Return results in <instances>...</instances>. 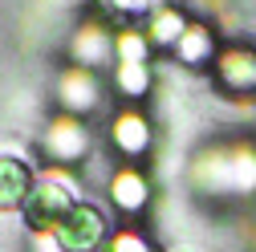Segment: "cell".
<instances>
[{"label": "cell", "mask_w": 256, "mask_h": 252, "mask_svg": "<svg viewBox=\"0 0 256 252\" xmlns=\"http://www.w3.org/2000/svg\"><path fill=\"white\" fill-rule=\"evenodd\" d=\"M191 196L208 204H240L256 196V134H216L191 150L183 167Z\"/></svg>", "instance_id": "obj_1"}, {"label": "cell", "mask_w": 256, "mask_h": 252, "mask_svg": "<svg viewBox=\"0 0 256 252\" xmlns=\"http://www.w3.org/2000/svg\"><path fill=\"white\" fill-rule=\"evenodd\" d=\"M37 150L45 167H57V171H74V167H86L94 154H98V130L94 122L86 118H74V114H61L53 110L37 134Z\"/></svg>", "instance_id": "obj_2"}, {"label": "cell", "mask_w": 256, "mask_h": 252, "mask_svg": "<svg viewBox=\"0 0 256 252\" xmlns=\"http://www.w3.org/2000/svg\"><path fill=\"white\" fill-rule=\"evenodd\" d=\"M53 110L61 114H74L86 122H98L114 110V94H110V78L106 74H94L82 66H61L53 78Z\"/></svg>", "instance_id": "obj_3"}, {"label": "cell", "mask_w": 256, "mask_h": 252, "mask_svg": "<svg viewBox=\"0 0 256 252\" xmlns=\"http://www.w3.org/2000/svg\"><path fill=\"white\" fill-rule=\"evenodd\" d=\"M158 142V126L146 106H114L102 118V146L118 154L122 163H142Z\"/></svg>", "instance_id": "obj_4"}, {"label": "cell", "mask_w": 256, "mask_h": 252, "mask_svg": "<svg viewBox=\"0 0 256 252\" xmlns=\"http://www.w3.org/2000/svg\"><path fill=\"white\" fill-rule=\"evenodd\" d=\"M78 187H74V171H57V167H45L28 192L24 208H20V220L28 232H53L61 220L70 216V208L78 204Z\"/></svg>", "instance_id": "obj_5"}, {"label": "cell", "mask_w": 256, "mask_h": 252, "mask_svg": "<svg viewBox=\"0 0 256 252\" xmlns=\"http://www.w3.org/2000/svg\"><path fill=\"white\" fill-rule=\"evenodd\" d=\"M114 37H118V24L90 8L66 37V61L94 70V74H110L114 70Z\"/></svg>", "instance_id": "obj_6"}, {"label": "cell", "mask_w": 256, "mask_h": 252, "mask_svg": "<svg viewBox=\"0 0 256 252\" xmlns=\"http://www.w3.org/2000/svg\"><path fill=\"white\" fill-rule=\"evenodd\" d=\"M102 196H106V212H118L122 220H138L154 204V179L142 163H118L102 179Z\"/></svg>", "instance_id": "obj_7"}, {"label": "cell", "mask_w": 256, "mask_h": 252, "mask_svg": "<svg viewBox=\"0 0 256 252\" xmlns=\"http://www.w3.org/2000/svg\"><path fill=\"white\" fill-rule=\"evenodd\" d=\"M212 82L220 94H232V98H252L256 94V45L236 37L224 41L216 61H212Z\"/></svg>", "instance_id": "obj_8"}, {"label": "cell", "mask_w": 256, "mask_h": 252, "mask_svg": "<svg viewBox=\"0 0 256 252\" xmlns=\"http://www.w3.org/2000/svg\"><path fill=\"white\" fill-rule=\"evenodd\" d=\"M110 232H114L110 228V212L98 208V204H90V200H78L70 208V216L53 228L61 252H98Z\"/></svg>", "instance_id": "obj_9"}, {"label": "cell", "mask_w": 256, "mask_h": 252, "mask_svg": "<svg viewBox=\"0 0 256 252\" xmlns=\"http://www.w3.org/2000/svg\"><path fill=\"white\" fill-rule=\"evenodd\" d=\"M220 45H224L220 41V28L212 20H204V16H191V24L183 28L179 45L171 49V61L183 66V70H191V74H200V70H212Z\"/></svg>", "instance_id": "obj_10"}, {"label": "cell", "mask_w": 256, "mask_h": 252, "mask_svg": "<svg viewBox=\"0 0 256 252\" xmlns=\"http://www.w3.org/2000/svg\"><path fill=\"white\" fill-rule=\"evenodd\" d=\"M110 78V94L122 106H142L154 94V61H114Z\"/></svg>", "instance_id": "obj_11"}, {"label": "cell", "mask_w": 256, "mask_h": 252, "mask_svg": "<svg viewBox=\"0 0 256 252\" xmlns=\"http://www.w3.org/2000/svg\"><path fill=\"white\" fill-rule=\"evenodd\" d=\"M187 24H191V12L183 4H175V0H163V4L142 20V33H146V41H150L154 53H171L179 45V37H183Z\"/></svg>", "instance_id": "obj_12"}, {"label": "cell", "mask_w": 256, "mask_h": 252, "mask_svg": "<svg viewBox=\"0 0 256 252\" xmlns=\"http://www.w3.org/2000/svg\"><path fill=\"white\" fill-rule=\"evenodd\" d=\"M37 183V171L20 154H0V212H20L28 192Z\"/></svg>", "instance_id": "obj_13"}, {"label": "cell", "mask_w": 256, "mask_h": 252, "mask_svg": "<svg viewBox=\"0 0 256 252\" xmlns=\"http://www.w3.org/2000/svg\"><path fill=\"white\" fill-rule=\"evenodd\" d=\"M163 0H90L94 12H102L114 24H142Z\"/></svg>", "instance_id": "obj_14"}, {"label": "cell", "mask_w": 256, "mask_h": 252, "mask_svg": "<svg viewBox=\"0 0 256 252\" xmlns=\"http://www.w3.org/2000/svg\"><path fill=\"white\" fill-rule=\"evenodd\" d=\"M98 252H158V244L150 240V232H142V228H134V224H122V228H114V232L102 240Z\"/></svg>", "instance_id": "obj_15"}, {"label": "cell", "mask_w": 256, "mask_h": 252, "mask_svg": "<svg viewBox=\"0 0 256 252\" xmlns=\"http://www.w3.org/2000/svg\"><path fill=\"white\" fill-rule=\"evenodd\" d=\"M28 252H61L53 232H28Z\"/></svg>", "instance_id": "obj_16"}]
</instances>
